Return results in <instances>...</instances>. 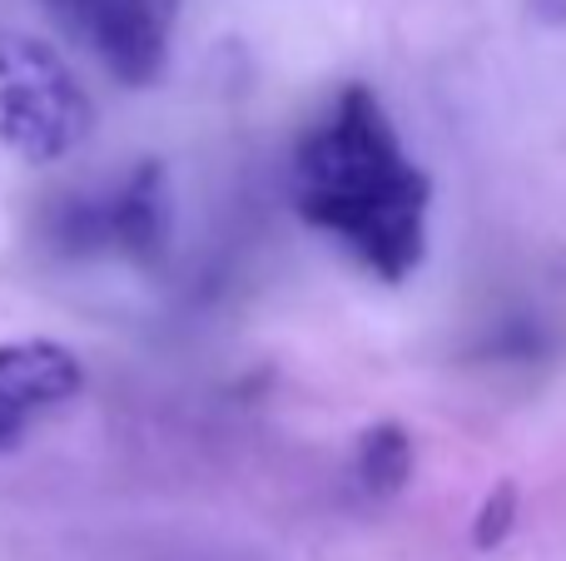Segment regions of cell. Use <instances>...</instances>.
Wrapping results in <instances>:
<instances>
[{
	"mask_svg": "<svg viewBox=\"0 0 566 561\" xmlns=\"http://www.w3.org/2000/svg\"><path fill=\"white\" fill-rule=\"evenodd\" d=\"M95 129V99L50 45L0 30V149L25 165L75 155Z\"/></svg>",
	"mask_w": 566,
	"mask_h": 561,
	"instance_id": "3957f363",
	"label": "cell"
},
{
	"mask_svg": "<svg viewBox=\"0 0 566 561\" xmlns=\"http://www.w3.org/2000/svg\"><path fill=\"white\" fill-rule=\"evenodd\" d=\"M25 427H30L25 417H15V413H10V407H0V447H15Z\"/></svg>",
	"mask_w": 566,
	"mask_h": 561,
	"instance_id": "9c48e42d",
	"label": "cell"
},
{
	"mask_svg": "<svg viewBox=\"0 0 566 561\" xmlns=\"http://www.w3.org/2000/svg\"><path fill=\"white\" fill-rule=\"evenodd\" d=\"M353 483L363 497L388 502L412 483V437L402 423H373L353 447Z\"/></svg>",
	"mask_w": 566,
	"mask_h": 561,
	"instance_id": "8992f818",
	"label": "cell"
},
{
	"mask_svg": "<svg viewBox=\"0 0 566 561\" xmlns=\"http://www.w3.org/2000/svg\"><path fill=\"white\" fill-rule=\"evenodd\" d=\"M293 209L378 284H408L428 258L432 179L408 155L373 85H343L293 145Z\"/></svg>",
	"mask_w": 566,
	"mask_h": 561,
	"instance_id": "6da1fadb",
	"label": "cell"
},
{
	"mask_svg": "<svg viewBox=\"0 0 566 561\" xmlns=\"http://www.w3.org/2000/svg\"><path fill=\"white\" fill-rule=\"evenodd\" d=\"M512 527H517V483H497L488 493V502L478 507V517H472V547L497 552L512 537Z\"/></svg>",
	"mask_w": 566,
	"mask_h": 561,
	"instance_id": "52a82bcc",
	"label": "cell"
},
{
	"mask_svg": "<svg viewBox=\"0 0 566 561\" xmlns=\"http://www.w3.org/2000/svg\"><path fill=\"white\" fill-rule=\"evenodd\" d=\"M45 10L119 85L145 89L169 70L179 0H45Z\"/></svg>",
	"mask_w": 566,
	"mask_h": 561,
	"instance_id": "277c9868",
	"label": "cell"
},
{
	"mask_svg": "<svg viewBox=\"0 0 566 561\" xmlns=\"http://www.w3.org/2000/svg\"><path fill=\"white\" fill-rule=\"evenodd\" d=\"M50 248L70 258H125L155 268L175 239V189L159 159H139L119 184L65 194L45 209Z\"/></svg>",
	"mask_w": 566,
	"mask_h": 561,
	"instance_id": "7a4b0ae2",
	"label": "cell"
},
{
	"mask_svg": "<svg viewBox=\"0 0 566 561\" xmlns=\"http://www.w3.org/2000/svg\"><path fill=\"white\" fill-rule=\"evenodd\" d=\"M85 388V363L55 338H20L0 343V407L15 417H35L45 407H60L80 398Z\"/></svg>",
	"mask_w": 566,
	"mask_h": 561,
	"instance_id": "5b68a950",
	"label": "cell"
},
{
	"mask_svg": "<svg viewBox=\"0 0 566 561\" xmlns=\"http://www.w3.org/2000/svg\"><path fill=\"white\" fill-rule=\"evenodd\" d=\"M532 15L547 30H566V0H532Z\"/></svg>",
	"mask_w": 566,
	"mask_h": 561,
	"instance_id": "ba28073f",
	"label": "cell"
}]
</instances>
